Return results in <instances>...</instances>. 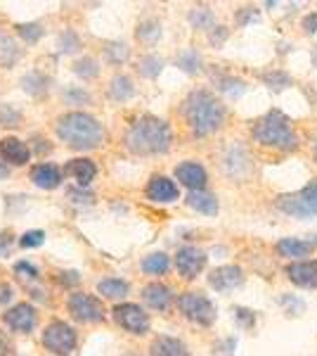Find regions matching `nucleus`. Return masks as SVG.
<instances>
[{"instance_id":"obj_42","label":"nucleus","mask_w":317,"mask_h":356,"mask_svg":"<svg viewBox=\"0 0 317 356\" xmlns=\"http://www.w3.org/2000/svg\"><path fill=\"white\" fill-rule=\"evenodd\" d=\"M280 304L286 309V314L289 316H298L305 309V302L303 300H298V297H293V295H284V297H280Z\"/></svg>"},{"instance_id":"obj_9","label":"nucleus","mask_w":317,"mask_h":356,"mask_svg":"<svg viewBox=\"0 0 317 356\" xmlns=\"http://www.w3.org/2000/svg\"><path fill=\"white\" fill-rule=\"evenodd\" d=\"M114 321L130 335H145L149 330V316L145 314V309L140 304L132 302H123L114 307Z\"/></svg>"},{"instance_id":"obj_56","label":"nucleus","mask_w":317,"mask_h":356,"mask_svg":"<svg viewBox=\"0 0 317 356\" xmlns=\"http://www.w3.org/2000/svg\"><path fill=\"white\" fill-rule=\"evenodd\" d=\"M313 67H317V48L313 50Z\"/></svg>"},{"instance_id":"obj_47","label":"nucleus","mask_w":317,"mask_h":356,"mask_svg":"<svg viewBox=\"0 0 317 356\" xmlns=\"http://www.w3.org/2000/svg\"><path fill=\"white\" fill-rule=\"evenodd\" d=\"M57 280H60V285H65V288H74V285L80 283V275L76 271H62Z\"/></svg>"},{"instance_id":"obj_6","label":"nucleus","mask_w":317,"mask_h":356,"mask_svg":"<svg viewBox=\"0 0 317 356\" xmlns=\"http://www.w3.org/2000/svg\"><path fill=\"white\" fill-rule=\"evenodd\" d=\"M78 335L67 321H50L43 330V347L55 356H69L76 349Z\"/></svg>"},{"instance_id":"obj_18","label":"nucleus","mask_w":317,"mask_h":356,"mask_svg":"<svg viewBox=\"0 0 317 356\" xmlns=\"http://www.w3.org/2000/svg\"><path fill=\"white\" fill-rule=\"evenodd\" d=\"M286 275L298 288L317 290V261H293L286 266Z\"/></svg>"},{"instance_id":"obj_46","label":"nucleus","mask_w":317,"mask_h":356,"mask_svg":"<svg viewBox=\"0 0 317 356\" xmlns=\"http://www.w3.org/2000/svg\"><path fill=\"white\" fill-rule=\"evenodd\" d=\"M228 36H230V31L225 26H213L209 31V41H211L213 48H221V45L228 41Z\"/></svg>"},{"instance_id":"obj_11","label":"nucleus","mask_w":317,"mask_h":356,"mask_svg":"<svg viewBox=\"0 0 317 356\" xmlns=\"http://www.w3.org/2000/svg\"><path fill=\"white\" fill-rule=\"evenodd\" d=\"M3 321L12 332H22V335H26V332H31L33 328H36L38 314H36V309H33V304L22 302V304L10 307L8 312L3 314Z\"/></svg>"},{"instance_id":"obj_33","label":"nucleus","mask_w":317,"mask_h":356,"mask_svg":"<svg viewBox=\"0 0 317 356\" xmlns=\"http://www.w3.org/2000/svg\"><path fill=\"white\" fill-rule=\"evenodd\" d=\"M74 74H76L78 79H83V81H90V79H95L97 74H100V62L90 55L80 57V60L74 62Z\"/></svg>"},{"instance_id":"obj_55","label":"nucleus","mask_w":317,"mask_h":356,"mask_svg":"<svg viewBox=\"0 0 317 356\" xmlns=\"http://www.w3.org/2000/svg\"><path fill=\"white\" fill-rule=\"evenodd\" d=\"M308 243L313 245V247H317V233H315V235H310V240H308Z\"/></svg>"},{"instance_id":"obj_24","label":"nucleus","mask_w":317,"mask_h":356,"mask_svg":"<svg viewBox=\"0 0 317 356\" xmlns=\"http://www.w3.org/2000/svg\"><path fill=\"white\" fill-rule=\"evenodd\" d=\"M19 57H22L19 43H17L10 33L0 31V67H3V69L15 67L17 62H19Z\"/></svg>"},{"instance_id":"obj_39","label":"nucleus","mask_w":317,"mask_h":356,"mask_svg":"<svg viewBox=\"0 0 317 356\" xmlns=\"http://www.w3.org/2000/svg\"><path fill=\"white\" fill-rule=\"evenodd\" d=\"M65 100L69 105H88L90 93L80 86H69V88H65Z\"/></svg>"},{"instance_id":"obj_8","label":"nucleus","mask_w":317,"mask_h":356,"mask_svg":"<svg viewBox=\"0 0 317 356\" xmlns=\"http://www.w3.org/2000/svg\"><path fill=\"white\" fill-rule=\"evenodd\" d=\"M69 314L78 321V323H102L107 318L105 304L97 300L95 295H88V292H74L67 302Z\"/></svg>"},{"instance_id":"obj_17","label":"nucleus","mask_w":317,"mask_h":356,"mask_svg":"<svg viewBox=\"0 0 317 356\" xmlns=\"http://www.w3.org/2000/svg\"><path fill=\"white\" fill-rule=\"evenodd\" d=\"M173 300H175V295H173V290L164 283H149L142 288V302H145L149 309H154V312H169L173 307Z\"/></svg>"},{"instance_id":"obj_52","label":"nucleus","mask_w":317,"mask_h":356,"mask_svg":"<svg viewBox=\"0 0 317 356\" xmlns=\"http://www.w3.org/2000/svg\"><path fill=\"white\" fill-rule=\"evenodd\" d=\"M10 250H12V235L3 233V235H0V257H5Z\"/></svg>"},{"instance_id":"obj_28","label":"nucleus","mask_w":317,"mask_h":356,"mask_svg":"<svg viewBox=\"0 0 317 356\" xmlns=\"http://www.w3.org/2000/svg\"><path fill=\"white\" fill-rule=\"evenodd\" d=\"M130 285L121 278H105L97 283V292H100L105 300H123L128 295Z\"/></svg>"},{"instance_id":"obj_50","label":"nucleus","mask_w":317,"mask_h":356,"mask_svg":"<svg viewBox=\"0 0 317 356\" xmlns=\"http://www.w3.org/2000/svg\"><path fill=\"white\" fill-rule=\"evenodd\" d=\"M15 297V290H12V285H8V283H0V307L3 304H8L10 300Z\"/></svg>"},{"instance_id":"obj_53","label":"nucleus","mask_w":317,"mask_h":356,"mask_svg":"<svg viewBox=\"0 0 317 356\" xmlns=\"http://www.w3.org/2000/svg\"><path fill=\"white\" fill-rule=\"evenodd\" d=\"M303 29H305V33H315L317 31V13H310L308 17H305Z\"/></svg>"},{"instance_id":"obj_12","label":"nucleus","mask_w":317,"mask_h":356,"mask_svg":"<svg viewBox=\"0 0 317 356\" xmlns=\"http://www.w3.org/2000/svg\"><path fill=\"white\" fill-rule=\"evenodd\" d=\"M223 171L230 178H244L251 171V154L244 145H232L223 154Z\"/></svg>"},{"instance_id":"obj_32","label":"nucleus","mask_w":317,"mask_h":356,"mask_svg":"<svg viewBox=\"0 0 317 356\" xmlns=\"http://www.w3.org/2000/svg\"><path fill=\"white\" fill-rule=\"evenodd\" d=\"M178 67L182 69L185 74H199L201 69H204V60H201V55L197 53L194 48H185L178 53Z\"/></svg>"},{"instance_id":"obj_38","label":"nucleus","mask_w":317,"mask_h":356,"mask_svg":"<svg viewBox=\"0 0 317 356\" xmlns=\"http://www.w3.org/2000/svg\"><path fill=\"white\" fill-rule=\"evenodd\" d=\"M80 48V38L74 29H65V33H60V53L65 55H74L78 53Z\"/></svg>"},{"instance_id":"obj_19","label":"nucleus","mask_w":317,"mask_h":356,"mask_svg":"<svg viewBox=\"0 0 317 356\" xmlns=\"http://www.w3.org/2000/svg\"><path fill=\"white\" fill-rule=\"evenodd\" d=\"M62 171H65V176L74 178L78 188H88L90 183L95 181V176H97L95 162H93V159H85V157L71 159V162H69Z\"/></svg>"},{"instance_id":"obj_45","label":"nucleus","mask_w":317,"mask_h":356,"mask_svg":"<svg viewBox=\"0 0 317 356\" xmlns=\"http://www.w3.org/2000/svg\"><path fill=\"white\" fill-rule=\"evenodd\" d=\"M15 273L24 280H36L38 278V268L31 261H17L15 264Z\"/></svg>"},{"instance_id":"obj_40","label":"nucleus","mask_w":317,"mask_h":356,"mask_svg":"<svg viewBox=\"0 0 317 356\" xmlns=\"http://www.w3.org/2000/svg\"><path fill=\"white\" fill-rule=\"evenodd\" d=\"M0 124L10 126V129H17L22 124V112L15 110L12 105H0Z\"/></svg>"},{"instance_id":"obj_49","label":"nucleus","mask_w":317,"mask_h":356,"mask_svg":"<svg viewBox=\"0 0 317 356\" xmlns=\"http://www.w3.org/2000/svg\"><path fill=\"white\" fill-rule=\"evenodd\" d=\"M33 143H36V145H33V150H36L38 154H50L53 152V145H50L48 140H45V138H33Z\"/></svg>"},{"instance_id":"obj_25","label":"nucleus","mask_w":317,"mask_h":356,"mask_svg":"<svg viewBox=\"0 0 317 356\" xmlns=\"http://www.w3.org/2000/svg\"><path fill=\"white\" fill-rule=\"evenodd\" d=\"M187 22L192 24V29H197V31L209 33L211 29L216 26V15H213V10L209 5H197V8H192L187 13Z\"/></svg>"},{"instance_id":"obj_23","label":"nucleus","mask_w":317,"mask_h":356,"mask_svg":"<svg viewBox=\"0 0 317 356\" xmlns=\"http://www.w3.org/2000/svg\"><path fill=\"white\" fill-rule=\"evenodd\" d=\"M310 250H313V245L301 238H282L277 243V252H280V257H284V259L301 261V257L308 254Z\"/></svg>"},{"instance_id":"obj_2","label":"nucleus","mask_w":317,"mask_h":356,"mask_svg":"<svg viewBox=\"0 0 317 356\" xmlns=\"http://www.w3.org/2000/svg\"><path fill=\"white\" fill-rule=\"evenodd\" d=\"M57 138L65 143L67 147L78 152L97 150V147L105 145L107 131L93 114L88 112H67L57 119L55 124Z\"/></svg>"},{"instance_id":"obj_3","label":"nucleus","mask_w":317,"mask_h":356,"mask_svg":"<svg viewBox=\"0 0 317 356\" xmlns=\"http://www.w3.org/2000/svg\"><path fill=\"white\" fill-rule=\"evenodd\" d=\"M182 117L197 138H206L216 134L225 122V105L211 90L199 88L192 90L182 102Z\"/></svg>"},{"instance_id":"obj_20","label":"nucleus","mask_w":317,"mask_h":356,"mask_svg":"<svg viewBox=\"0 0 317 356\" xmlns=\"http://www.w3.org/2000/svg\"><path fill=\"white\" fill-rule=\"evenodd\" d=\"M62 176H65V171H62L60 166L50 164V162L36 164V166L31 169V181H33V186L43 188V191H55V188H60Z\"/></svg>"},{"instance_id":"obj_54","label":"nucleus","mask_w":317,"mask_h":356,"mask_svg":"<svg viewBox=\"0 0 317 356\" xmlns=\"http://www.w3.org/2000/svg\"><path fill=\"white\" fill-rule=\"evenodd\" d=\"M10 176V166L3 162V157H0V178H8Z\"/></svg>"},{"instance_id":"obj_15","label":"nucleus","mask_w":317,"mask_h":356,"mask_svg":"<svg viewBox=\"0 0 317 356\" xmlns=\"http://www.w3.org/2000/svg\"><path fill=\"white\" fill-rule=\"evenodd\" d=\"M175 178L187 188L189 193L204 191L206 181H209V176H206V169L199 162H182V164H178L175 166Z\"/></svg>"},{"instance_id":"obj_1","label":"nucleus","mask_w":317,"mask_h":356,"mask_svg":"<svg viewBox=\"0 0 317 356\" xmlns=\"http://www.w3.org/2000/svg\"><path fill=\"white\" fill-rule=\"evenodd\" d=\"M126 147L132 154L149 157V154H166L171 150L173 131L169 122L154 117V114H142V117L132 119L128 131L123 136Z\"/></svg>"},{"instance_id":"obj_51","label":"nucleus","mask_w":317,"mask_h":356,"mask_svg":"<svg viewBox=\"0 0 317 356\" xmlns=\"http://www.w3.org/2000/svg\"><path fill=\"white\" fill-rule=\"evenodd\" d=\"M0 356H15V347L12 342L8 340V337L0 332Z\"/></svg>"},{"instance_id":"obj_31","label":"nucleus","mask_w":317,"mask_h":356,"mask_svg":"<svg viewBox=\"0 0 317 356\" xmlns=\"http://www.w3.org/2000/svg\"><path fill=\"white\" fill-rule=\"evenodd\" d=\"M213 81H216L221 93L230 97H239V95H244V90H246V83L237 76H230V74H218V76H213Z\"/></svg>"},{"instance_id":"obj_44","label":"nucleus","mask_w":317,"mask_h":356,"mask_svg":"<svg viewBox=\"0 0 317 356\" xmlns=\"http://www.w3.org/2000/svg\"><path fill=\"white\" fill-rule=\"evenodd\" d=\"M234 321L241 325V328H253V323H256V314L251 312V309H244V307H237L234 309Z\"/></svg>"},{"instance_id":"obj_57","label":"nucleus","mask_w":317,"mask_h":356,"mask_svg":"<svg viewBox=\"0 0 317 356\" xmlns=\"http://www.w3.org/2000/svg\"><path fill=\"white\" fill-rule=\"evenodd\" d=\"M313 152H315V162H317V140H315V147H313Z\"/></svg>"},{"instance_id":"obj_29","label":"nucleus","mask_w":317,"mask_h":356,"mask_svg":"<svg viewBox=\"0 0 317 356\" xmlns=\"http://www.w3.org/2000/svg\"><path fill=\"white\" fill-rule=\"evenodd\" d=\"M105 60L109 62V65H126L130 57V45L123 43V41H107L105 43Z\"/></svg>"},{"instance_id":"obj_30","label":"nucleus","mask_w":317,"mask_h":356,"mask_svg":"<svg viewBox=\"0 0 317 356\" xmlns=\"http://www.w3.org/2000/svg\"><path fill=\"white\" fill-rule=\"evenodd\" d=\"M140 266H142V271L149 275H164L171 268V259L164 252H152V254H147L145 259H142Z\"/></svg>"},{"instance_id":"obj_43","label":"nucleus","mask_w":317,"mask_h":356,"mask_svg":"<svg viewBox=\"0 0 317 356\" xmlns=\"http://www.w3.org/2000/svg\"><path fill=\"white\" fill-rule=\"evenodd\" d=\"M43 243H45V233L43 231H26L19 238V245L24 247V250H31V247H40Z\"/></svg>"},{"instance_id":"obj_41","label":"nucleus","mask_w":317,"mask_h":356,"mask_svg":"<svg viewBox=\"0 0 317 356\" xmlns=\"http://www.w3.org/2000/svg\"><path fill=\"white\" fill-rule=\"evenodd\" d=\"M261 13H258V8H251V5H246V8H239L237 15H234V19H237L239 26H249L251 22H256Z\"/></svg>"},{"instance_id":"obj_4","label":"nucleus","mask_w":317,"mask_h":356,"mask_svg":"<svg viewBox=\"0 0 317 356\" xmlns=\"http://www.w3.org/2000/svg\"><path fill=\"white\" fill-rule=\"evenodd\" d=\"M251 134L265 147H275V150H284V152H291L298 147V136L291 126V119L280 110H270L268 114H263L253 124Z\"/></svg>"},{"instance_id":"obj_36","label":"nucleus","mask_w":317,"mask_h":356,"mask_svg":"<svg viewBox=\"0 0 317 356\" xmlns=\"http://www.w3.org/2000/svg\"><path fill=\"white\" fill-rule=\"evenodd\" d=\"M45 29L43 24H38V22H26V24H17V36L22 38V41H26L28 45L38 43L40 38H43Z\"/></svg>"},{"instance_id":"obj_7","label":"nucleus","mask_w":317,"mask_h":356,"mask_svg":"<svg viewBox=\"0 0 317 356\" xmlns=\"http://www.w3.org/2000/svg\"><path fill=\"white\" fill-rule=\"evenodd\" d=\"M178 309H180V314L185 316L187 321H192V323H197V325H204V328H209L218 316L213 302L206 295H201V292H182V295L178 297Z\"/></svg>"},{"instance_id":"obj_26","label":"nucleus","mask_w":317,"mask_h":356,"mask_svg":"<svg viewBox=\"0 0 317 356\" xmlns=\"http://www.w3.org/2000/svg\"><path fill=\"white\" fill-rule=\"evenodd\" d=\"M109 95L117 102L130 100V97L135 95V83H132V79L126 76V74H117V76L109 81Z\"/></svg>"},{"instance_id":"obj_27","label":"nucleus","mask_w":317,"mask_h":356,"mask_svg":"<svg viewBox=\"0 0 317 356\" xmlns=\"http://www.w3.org/2000/svg\"><path fill=\"white\" fill-rule=\"evenodd\" d=\"M22 88L33 97H43V95H48V90H50V76H45L43 72H28L26 76L22 79Z\"/></svg>"},{"instance_id":"obj_35","label":"nucleus","mask_w":317,"mask_h":356,"mask_svg":"<svg viewBox=\"0 0 317 356\" xmlns=\"http://www.w3.org/2000/svg\"><path fill=\"white\" fill-rule=\"evenodd\" d=\"M161 22L159 19H142L140 24H137V38H140L142 43H157L161 38Z\"/></svg>"},{"instance_id":"obj_37","label":"nucleus","mask_w":317,"mask_h":356,"mask_svg":"<svg viewBox=\"0 0 317 356\" xmlns=\"http://www.w3.org/2000/svg\"><path fill=\"white\" fill-rule=\"evenodd\" d=\"M263 81L265 86H270L273 90H284L291 86V76L282 69H273V72H265L263 74Z\"/></svg>"},{"instance_id":"obj_14","label":"nucleus","mask_w":317,"mask_h":356,"mask_svg":"<svg viewBox=\"0 0 317 356\" xmlns=\"http://www.w3.org/2000/svg\"><path fill=\"white\" fill-rule=\"evenodd\" d=\"M31 147L26 143H22L19 138H3L0 140V157L8 166H24L31 159Z\"/></svg>"},{"instance_id":"obj_22","label":"nucleus","mask_w":317,"mask_h":356,"mask_svg":"<svg viewBox=\"0 0 317 356\" xmlns=\"http://www.w3.org/2000/svg\"><path fill=\"white\" fill-rule=\"evenodd\" d=\"M187 207L194 211H199V214H206V216H213L218 214V200L216 195L209 193V191H194L187 195Z\"/></svg>"},{"instance_id":"obj_34","label":"nucleus","mask_w":317,"mask_h":356,"mask_svg":"<svg viewBox=\"0 0 317 356\" xmlns=\"http://www.w3.org/2000/svg\"><path fill=\"white\" fill-rule=\"evenodd\" d=\"M137 72H140V76H145V79H157L159 74L164 72V60H161L159 55L140 57V62H137Z\"/></svg>"},{"instance_id":"obj_5","label":"nucleus","mask_w":317,"mask_h":356,"mask_svg":"<svg viewBox=\"0 0 317 356\" xmlns=\"http://www.w3.org/2000/svg\"><path fill=\"white\" fill-rule=\"evenodd\" d=\"M275 207L286 216H296V219H313L317 216V178L308 183L298 193L282 195L275 200Z\"/></svg>"},{"instance_id":"obj_48","label":"nucleus","mask_w":317,"mask_h":356,"mask_svg":"<svg viewBox=\"0 0 317 356\" xmlns=\"http://www.w3.org/2000/svg\"><path fill=\"white\" fill-rule=\"evenodd\" d=\"M69 197H71L76 204H90V202H93V195L85 193L83 188H78V191H69Z\"/></svg>"},{"instance_id":"obj_16","label":"nucleus","mask_w":317,"mask_h":356,"mask_svg":"<svg viewBox=\"0 0 317 356\" xmlns=\"http://www.w3.org/2000/svg\"><path fill=\"white\" fill-rule=\"evenodd\" d=\"M178 186L175 181H171L169 176H152L147 183V197L152 202H159V204H169V202H175L178 200Z\"/></svg>"},{"instance_id":"obj_13","label":"nucleus","mask_w":317,"mask_h":356,"mask_svg":"<svg viewBox=\"0 0 317 356\" xmlns=\"http://www.w3.org/2000/svg\"><path fill=\"white\" fill-rule=\"evenodd\" d=\"M244 283V271L234 264H225V266L213 268L209 275V285L218 292H230Z\"/></svg>"},{"instance_id":"obj_10","label":"nucleus","mask_w":317,"mask_h":356,"mask_svg":"<svg viewBox=\"0 0 317 356\" xmlns=\"http://www.w3.org/2000/svg\"><path fill=\"white\" fill-rule=\"evenodd\" d=\"M206 261H209L206 252L199 250V247H192V245L180 247V250H178V254H175V268L185 280L197 278V275L204 271Z\"/></svg>"},{"instance_id":"obj_21","label":"nucleus","mask_w":317,"mask_h":356,"mask_svg":"<svg viewBox=\"0 0 317 356\" xmlns=\"http://www.w3.org/2000/svg\"><path fill=\"white\" fill-rule=\"evenodd\" d=\"M149 356H192V354H189L187 344L182 340L171 335H161L149 347Z\"/></svg>"}]
</instances>
